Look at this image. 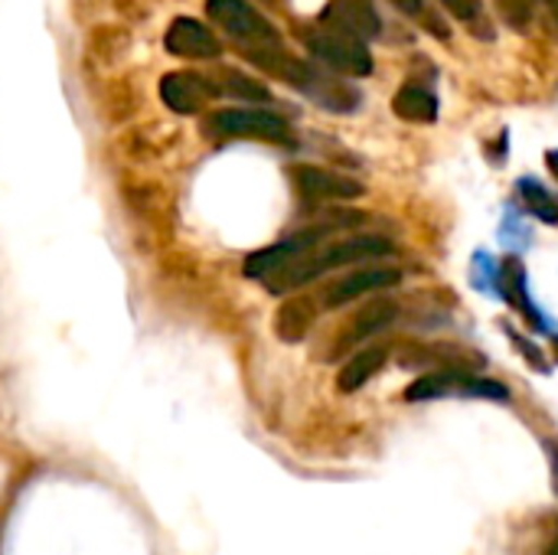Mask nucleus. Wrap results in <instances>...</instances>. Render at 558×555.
Returning <instances> with one entry per match:
<instances>
[{"mask_svg": "<svg viewBox=\"0 0 558 555\" xmlns=\"http://www.w3.org/2000/svg\"><path fill=\"white\" fill-rule=\"evenodd\" d=\"M402 281V275L389 265H376V268H356L350 275H343L340 281H333L324 291V304L327 307H343L363 294H376V291H389Z\"/></svg>", "mask_w": 558, "mask_h": 555, "instance_id": "5", "label": "nucleus"}, {"mask_svg": "<svg viewBox=\"0 0 558 555\" xmlns=\"http://www.w3.org/2000/svg\"><path fill=\"white\" fill-rule=\"evenodd\" d=\"M396 317H399V304H396L392 298H376V301H369V304H366V307L337 334L330 357H340V353H347L350 347H356V343L376 337V334L386 330Z\"/></svg>", "mask_w": 558, "mask_h": 555, "instance_id": "7", "label": "nucleus"}, {"mask_svg": "<svg viewBox=\"0 0 558 555\" xmlns=\"http://www.w3.org/2000/svg\"><path fill=\"white\" fill-rule=\"evenodd\" d=\"M301 92L311 95L317 105H324L330 111H353L360 105V95L347 82H340V75H333L330 69H317V65L307 69V79H304Z\"/></svg>", "mask_w": 558, "mask_h": 555, "instance_id": "11", "label": "nucleus"}, {"mask_svg": "<svg viewBox=\"0 0 558 555\" xmlns=\"http://www.w3.org/2000/svg\"><path fill=\"white\" fill-rule=\"evenodd\" d=\"M386 255H392V242L389 239H383V236H353V239L333 242V245H327L320 252H307V255L288 262L281 272L265 278V285H268L271 294H288V291H298V288L311 285L314 278H320L327 272H337L343 265H360V262L386 258Z\"/></svg>", "mask_w": 558, "mask_h": 555, "instance_id": "1", "label": "nucleus"}, {"mask_svg": "<svg viewBox=\"0 0 558 555\" xmlns=\"http://www.w3.org/2000/svg\"><path fill=\"white\" fill-rule=\"evenodd\" d=\"M304 46L311 56L327 65L337 75H369L373 72V56L363 39H353L347 33H337L330 26H314L304 29Z\"/></svg>", "mask_w": 558, "mask_h": 555, "instance_id": "4", "label": "nucleus"}, {"mask_svg": "<svg viewBox=\"0 0 558 555\" xmlns=\"http://www.w3.org/2000/svg\"><path fill=\"white\" fill-rule=\"evenodd\" d=\"M546 555H558V543H553V546H549V553Z\"/></svg>", "mask_w": 558, "mask_h": 555, "instance_id": "23", "label": "nucleus"}, {"mask_svg": "<svg viewBox=\"0 0 558 555\" xmlns=\"http://www.w3.org/2000/svg\"><path fill=\"white\" fill-rule=\"evenodd\" d=\"M392 3L409 16H425V0H392Z\"/></svg>", "mask_w": 558, "mask_h": 555, "instance_id": "21", "label": "nucleus"}, {"mask_svg": "<svg viewBox=\"0 0 558 555\" xmlns=\"http://www.w3.org/2000/svg\"><path fill=\"white\" fill-rule=\"evenodd\" d=\"M546 164H549L553 177H556V180H558V150H549V154H546Z\"/></svg>", "mask_w": 558, "mask_h": 555, "instance_id": "22", "label": "nucleus"}, {"mask_svg": "<svg viewBox=\"0 0 558 555\" xmlns=\"http://www.w3.org/2000/svg\"><path fill=\"white\" fill-rule=\"evenodd\" d=\"M441 3L451 10V16H458L461 23H468L474 33H487V36H490L487 20H484V3H481V0H441Z\"/></svg>", "mask_w": 558, "mask_h": 555, "instance_id": "18", "label": "nucleus"}, {"mask_svg": "<svg viewBox=\"0 0 558 555\" xmlns=\"http://www.w3.org/2000/svg\"><path fill=\"white\" fill-rule=\"evenodd\" d=\"M392 111L402 118V121H412V124H435L438 121V98L432 88L425 85H402L392 98Z\"/></svg>", "mask_w": 558, "mask_h": 555, "instance_id": "15", "label": "nucleus"}, {"mask_svg": "<svg viewBox=\"0 0 558 555\" xmlns=\"http://www.w3.org/2000/svg\"><path fill=\"white\" fill-rule=\"evenodd\" d=\"M291 177L307 200H356V196H363V183H356L353 177L324 170V167H294Z\"/></svg>", "mask_w": 558, "mask_h": 555, "instance_id": "10", "label": "nucleus"}, {"mask_svg": "<svg viewBox=\"0 0 558 555\" xmlns=\"http://www.w3.org/2000/svg\"><path fill=\"white\" fill-rule=\"evenodd\" d=\"M389 363V347L386 343H373V347H363L356 350L337 373V389L340 393H356L363 389L383 366Z\"/></svg>", "mask_w": 558, "mask_h": 555, "instance_id": "12", "label": "nucleus"}, {"mask_svg": "<svg viewBox=\"0 0 558 555\" xmlns=\"http://www.w3.org/2000/svg\"><path fill=\"white\" fill-rule=\"evenodd\" d=\"M517 190H520V196H523V203H526V209H530L533 216H539L543 222L556 226L558 203L553 200V196H549V190H546L539 180H533V177H523V180L517 183Z\"/></svg>", "mask_w": 558, "mask_h": 555, "instance_id": "16", "label": "nucleus"}, {"mask_svg": "<svg viewBox=\"0 0 558 555\" xmlns=\"http://www.w3.org/2000/svg\"><path fill=\"white\" fill-rule=\"evenodd\" d=\"M216 92L219 95H235V98H248V101H268V88L235 69H222L219 79H216Z\"/></svg>", "mask_w": 558, "mask_h": 555, "instance_id": "17", "label": "nucleus"}, {"mask_svg": "<svg viewBox=\"0 0 558 555\" xmlns=\"http://www.w3.org/2000/svg\"><path fill=\"white\" fill-rule=\"evenodd\" d=\"M556 353H558V340H556Z\"/></svg>", "mask_w": 558, "mask_h": 555, "instance_id": "26", "label": "nucleus"}, {"mask_svg": "<svg viewBox=\"0 0 558 555\" xmlns=\"http://www.w3.org/2000/svg\"><path fill=\"white\" fill-rule=\"evenodd\" d=\"M206 13L216 26H222L232 39H239L245 52L281 46L278 29L248 0H206Z\"/></svg>", "mask_w": 558, "mask_h": 555, "instance_id": "3", "label": "nucleus"}, {"mask_svg": "<svg viewBox=\"0 0 558 555\" xmlns=\"http://www.w3.org/2000/svg\"><path fill=\"white\" fill-rule=\"evenodd\" d=\"M510 337H513V340H517V347H520V350H523V353L530 357V363H533L536 370H543V373H546V360H543V353H539V350H533V347H530L526 340H520V337H517L513 330H510Z\"/></svg>", "mask_w": 558, "mask_h": 555, "instance_id": "20", "label": "nucleus"}, {"mask_svg": "<svg viewBox=\"0 0 558 555\" xmlns=\"http://www.w3.org/2000/svg\"><path fill=\"white\" fill-rule=\"evenodd\" d=\"M497 285L504 288V298L526 317V324L530 327H546L543 324V317H539V311L530 304V281H526V268H523V262L520 258H507L504 265H500V275H497Z\"/></svg>", "mask_w": 558, "mask_h": 555, "instance_id": "13", "label": "nucleus"}, {"mask_svg": "<svg viewBox=\"0 0 558 555\" xmlns=\"http://www.w3.org/2000/svg\"><path fill=\"white\" fill-rule=\"evenodd\" d=\"M203 134L213 141L226 137H258L271 144H291V124L265 108H222L203 121Z\"/></svg>", "mask_w": 558, "mask_h": 555, "instance_id": "2", "label": "nucleus"}, {"mask_svg": "<svg viewBox=\"0 0 558 555\" xmlns=\"http://www.w3.org/2000/svg\"><path fill=\"white\" fill-rule=\"evenodd\" d=\"M317 321V304L314 298L307 294H298V298H288L278 314H275V334L284 340V343H298L307 337V330L314 327Z\"/></svg>", "mask_w": 558, "mask_h": 555, "instance_id": "14", "label": "nucleus"}, {"mask_svg": "<svg viewBox=\"0 0 558 555\" xmlns=\"http://www.w3.org/2000/svg\"><path fill=\"white\" fill-rule=\"evenodd\" d=\"M500 10H504L507 23L513 29H526L530 26V0H500Z\"/></svg>", "mask_w": 558, "mask_h": 555, "instance_id": "19", "label": "nucleus"}, {"mask_svg": "<svg viewBox=\"0 0 558 555\" xmlns=\"http://www.w3.org/2000/svg\"><path fill=\"white\" fill-rule=\"evenodd\" d=\"M216 82L196 72H170L160 82V98L177 114H196L209 98H216Z\"/></svg>", "mask_w": 558, "mask_h": 555, "instance_id": "6", "label": "nucleus"}, {"mask_svg": "<svg viewBox=\"0 0 558 555\" xmlns=\"http://www.w3.org/2000/svg\"><path fill=\"white\" fill-rule=\"evenodd\" d=\"M163 43H167V52H173L180 59H219L222 56V43L209 33V26H203L199 20H190V16L173 20Z\"/></svg>", "mask_w": 558, "mask_h": 555, "instance_id": "8", "label": "nucleus"}, {"mask_svg": "<svg viewBox=\"0 0 558 555\" xmlns=\"http://www.w3.org/2000/svg\"><path fill=\"white\" fill-rule=\"evenodd\" d=\"M320 26H330V29H337V33H347V36H353V39H373V36H379V16H376V10H373V3L369 0H333L327 10H324V16H320Z\"/></svg>", "mask_w": 558, "mask_h": 555, "instance_id": "9", "label": "nucleus"}, {"mask_svg": "<svg viewBox=\"0 0 558 555\" xmlns=\"http://www.w3.org/2000/svg\"><path fill=\"white\" fill-rule=\"evenodd\" d=\"M549 3H553V7H556V16H558V0H549Z\"/></svg>", "mask_w": 558, "mask_h": 555, "instance_id": "24", "label": "nucleus"}, {"mask_svg": "<svg viewBox=\"0 0 558 555\" xmlns=\"http://www.w3.org/2000/svg\"><path fill=\"white\" fill-rule=\"evenodd\" d=\"M265 3H284V0H265Z\"/></svg>", "mask_w": 558, "mask_h": 555, "instance_id": "25", "label": "nucleus"}]
</instances>
